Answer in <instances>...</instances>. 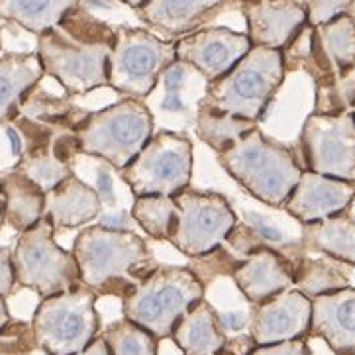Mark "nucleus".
Wrapping results in <instances>:
<instances>
[{
  "label": "nucleus",
  "instance_id": "f257e3e1",
  "mask_svg": "<svg viewBox=\"0 0 355 355\" xmlns=\"http://www.w3.org/2000/svg\"><path fill=\"white\" fill-rule=\"evenodd\" d=\"M116 28L96 18L80 2L55 28L37 35V58L47 77L58 80L67 96L108 87V59Z\"/></svg>",
  "mask_w": 355,
  "mask_h": 355
},
{
  "label": "nucleus",
  "instance_id": "f03ea898",
  "mask_svg": "<svg viewBox=\"0 0 355 355\" xmlns=\"http://www.w3.org/2000/svg\"><path fill=\"white\" fill-rule=\"evenodd\" d=\"M80 283L96 297L124 298L155 267L146 240L132 230L83 226L73 241Z\"/></svg>",
  "mask_w": 355,
  "mask_h": 355
},
{
  "label": "nucleus",
  "instance_id": "7ed1b4c3",
  "mask_svg": "<svg viewBox=\"0 0 355 355\" xmlns=\"http://www.w3.org/2000/svg\"><path fill=\"white\" fill-rule=\"evenodd\" d=\"M216 159L248 195L277 210L283 208L304 171L295 151L267 138L259 126L216 153Z\"/></svg>",
  "mask_w": 355,
  "mask_h": 355
},
{
  "label": "nucleus",
  "instance_id": "20e7f679",
  "mask_svg": "<svg viewBox=\"0 0 355 355\" xmlns=\"http://www.w3.org/2000/svg\"><path fill=\"white\" fill-rule=\"evenodd\" d=\"M285 77L281 49L252 47L226 75L208 83L198 104L259 124L281 91Z\"/></svg>",
  "mask_w": 355,
  "mask_h": 355
},
{
  "label": "nucleus",
  "instance_id": "39448f33",
  "mask_svg": "<svg viewBox=\"0 0 355 355\" xmlns=\"http://www.w3.org/2000/svg\"><path fill=\"white\" fill-rule=\"evenodd\" d=\"M202 298L205 285L191 267L157 263L122 298V314L157 340H167L175 324Z\"/></svg>",
  "mask_w": 355,
  "mask_h": 355
},
{
  "label": "nucleus",
  "instance_id": "423d86ee",
  "mask_svg": "<svg viewBox=\"0 0 355 355\" xmlns=\"http://www.w3.org/2000/svg\"><path fill=\"white\" fill-rule=\"evenodd\" d=\"M153 112L146 101L124 96L114 104L89 112L75 134L80 153L122 171L155 134Z\"/></svg>",
  "mask_w": 355,
  "mask_h": 355
},
{
  "label": "nucleus",
  "instance_id": "0eeeda50",
  "mask_svg": "<svg viewBox=\"0 0 355 355\" xmlns=\"http://www.w3.org/2000/svg\"><path fill=\"white\" fill-rule=\"evenodd\" d=\"M96 295L83 283L47 298L32 314L35 345L46 355H75L101 332Z\"/></svg>",
  "mask_w": 355,
  "mask_h": 355
},
{
  "label": "nucleus",
  "instance_id": "6e6552de",
  "mask_svg": "<svg viewBox=\"0 0 355 355\" xmlns=\"http://www.w3.org/2000/svg\"><path fill=\"white\" fill-rule=\"evenodd\" d=\"M195 148L181 132H155L138 155L118 173L132 196H177L191 187Z\"/></svg>",
  "mask_w": 355,
  "mask_h": 355
},
{
  "label": "nucleus",
  "instance_id": "1a4fd4ad",
  "mask_svg": "<svg viewBox=\"0 0 355 355\" xmlns=\"http://www.w3.org/2000/svg\"><path fill=\"white\" fill-rule=\"evenodd\" d=\"M12 265L16 285L40 298L69 291L80 283L75 255L55 241V228L47 216L18 236L12 250Z\"/></svg>",
  "mask_w": 355,
  "mask_h": 355
},
{
  "label": "nucleus",
  "instance_id": "9d476101",
  "mask_svg": "<svg viewBox=\"0 0 355 355\" xmlns=\"http://www.w3.org/2000/svg\"><path fill=\"white\" fill-rule=\"evenodd\" d=\"M175 59V40L157 37L144 28L118 26L108 59V87L122 96L146 101Z\"/></svg>",
  "mask_w": 355,
  "mask_h": 355
},
{
  "label": "nucleus",
  "instance_id": "9b49d317",
  "mask_svg": "<svg viewBox=\"0 0 355 355\" xmlns=\"http://www.w3.org/2000/svg\"><path fill=\"white\" fill-rule=\"evenodd\" d=\"M177 202V230L173 234V248L187 257H196L216 250L236 226L238 214L228 198L212 191L184 189L175 196Z\"/></svg>",
  "mask_w": 355,
  "mask_h": 355
},
{
  "label": "nucleus",
  "instance_id": "f8f14e48",
  "mask_svg": "<svg viewBox=\"0 0 355 355\" xmlns=\"http://www.w3.org/2000/svg\"><path fill=\"white\" fill-rule=\"evenodd\" d=\"M298 148L304 171L355 183V118L352 112L306 116Z\"/></svg>",
  "mask_w": 355,
  "mask_h": 355
},
{
  "label": "nucleus",
  "instance_id": "ddd939ff",
  "mask_svg": "<svg viewBox=\"0 0 355 355\" xmlns=\"http://www.w3.org/2000/svg\"><path fill=\"white\" fill-rule=\"evenodd\" d=\"M250 49L248 35L224 26L200 28L175 40L177 59L195 67L207 83L226 75Z\"/></svg>",
  "mask_w": 355,
  "mask_h": 355
},
{
  "label": "nucleus",
  "instance_id": "4468645a",
  "mask_svg": "<svg viewBox=\"0 0 355 355\" xmlns=\"http://www.w3.org/2000/svg\"><path fill=\"white\" fill-rule=\"evenodd\" d=\"M312 318V300L291 286L259 304H252L250 338L255 345L306 338Z\"/></svg>",
  "mask_w": 355,
  "mask_h": 355
},
{
  "label": "nucleus",
  "instance_id": "2eb2a0df",
  "mask_svg": "<svg viewBox=\"0 0 355 355\" xmlns=\"http://www.w3.org/2000/svg\"><path fill=\"white\" fill-rule=\"evenodd\" d=\"M252 47L285 49L309 24L306 4L300 0H255L241 2Z\"/></svg>",
  "mask_w": 355,
  "mask_h": 355
},
{
  "label": "nucleus",
  "instance_id": "dca6fc26",
  "mask_svg": "<svg viewBox=\"0 0 355 355\" xmlns=\"http://www.w3.org/2000/svg\"><path fill=\"white\" fill-rule=\"evenodd\" d=\"M355 198V183L314 171H302L283 212L298 224H310L345 212Z\"/></svg>",
  "mask_w": 355,
  "mask_h": 355
},
{
  "label": "nucleus",
  "instance_id": "f3484780",
  "mask_svg": "<svg viewBox=\"0 0 355 355\" xmlns=\"http://www.w3.org/2000/svg\"><path fill=\"white\" fill-rule=\"evenodd\" d=\"M295 263L273 248H259L232 271V281L250 304H259L293 286Z\"/></svg>",
  "mask_w": 355,
  "mask_h": 355
},
{
  "label": "nucleus",
  "instance_id": "a211bd4d",
  "mask_svg": "<svg viewBox=\"0 0 355 355\" xmlns=\"http://www.w3.org/2000/svg\"><path fill=\"white\" fill-rule=\"evenodd\" d=\"M310 300L309 336L324 340L334 354L355 352V286L349 285Z\"/></svg>",
  "mask_w": 355,
  "mask_h": 355
},
{
  "label": "nucleus",
  "instance_id": "6ab92c4d",
  "mask_svg": "<svg viewBox=\"0 0 355 355\" xmlns=\"http://www.w3.org/2000/svg\"><path fill=\"white\" fill-rule=\"evenodd\" d=\"M103 214V200L96 189L85 183L79 175H69L46 193V214L59 230H79Z\"/></svg>",
  "mask_w": 355,
  "mask_h": 355
},
{
  "label": "nucleus",
  "instance_id": "aec40b11",
  "mask_svg": "<svg viewBox=\"0 0 355 355\" xmlns=\"http://www.w3.org/2000/svg\"><path fill=\"white\" fill-rule=\"evenodd\" d=\"M228 0H146L136 14L149 28L159 30L173 40L195 32L226 6Z\"/></svg>",
  "mask_w": 355,
  "mask_h": 355
},
{
  "label": "nucleus",
  "instance_id": "412c9836",
  "mask_svg": "<svg viewBox=\"0 0 355 355\" xmlns=\"http://www.w3.org/2000/svg\"><path fill=\"white\" fill-rule=\"evenodd\" d=\"M169 338L183 355H220L228 344V332L222 328L218 310L207 298L198 300L175 324Z\"/></svg>",
  "mask_w": 355,
  "mask_h": 355
},
{
  "label": "nucleus",
  "instance_id": "4be33fe9",
  "mask_svg": "<svg viewBox=\"0 0 355 355\" xmlns=\"http://www.w3.org/2000/svg\"><path fill=\"white\" fill-rule=\"evenodd\" d=\"M46 77L35 51L0 55V124L20 114L24 96Z\"/></svg>",
  "mask_w": 355,
  "mask_h": 355
},
{
  "label": "nucleus",
  "instance_id": "5701e85b",
  "mask_svg": "<svg viewBox=\"0 0 355 355\" xmlns=\"http://www.w3.org/2000/svg\"><path fill=\"white\" fill-rule=\"evenodd\" d=\"M4 195V226L22 234L46 214V191L28 175L12 169L0 175Z\"/></svg>",
  "mask_w": 355,
  "mask_h": 355
},
{
  "label": "nucleus",
  "instance_id": "b1692460",
  "mask_svg": "<svg viewBox=\"0 0 355 355\" xmlns=\"http://www.w3.org/2000/svg\"><path fill=\"white\" fill-rule=\"evenodd\" d=\"M302 248L355 267V220L347 212L302 224Z\"/></svg>",
  "mask_w": 355,
  "mask_h": 355
},
{
  "label": "nucleus",
  "instance_id": "393cba45",
  "mask_svg": "<svg viewBox=\"0 0 355 355\" xmlns=\"http://www.w3.org/2000/svg\"><path fill=\"white\" fill-rule=\"evenodd\" d=\"M349 267H354V265L338 261V259L322 255V253L310 255L309 252H302L295 261L293 286L309 298L340 291V288L352 285Z\"/></svg>",
  "mask_w": 355,
  "mask_h": 355
},
{
  "label": "nucleus",
  "instance_id": "a878e982",
  "mask_svg": "<svg viewBox=\"0 0 355 355\" xmlns=\"http://www.w3.org/2000/svg\"><path fill=\"white\" fill-rule=\"evenodd\" d=\"M83 0H0V18L40 35L55 28Z\"/></svg>",
  "mask_w": 355,
  "mask_h": 355
},
{
  "label": "nucleus",
  "instance_id": "bb28decb",
  "mask_svg": "<svg viewBox=\"0 0 355 355\" xmlns=\"http://www.w3.org/2000/svg\"><path fill=\"white\" fill-rule=\"evenodd\" d=\"M87 110L71 101V96H55L35 85L32 91L24 96L20 106V116H26L34 122L55 130L75 132L80 122L87 118Z\"/></svg>",
  "mask_w": 355,
  "mask_h": 355
},
{
  "label": "nucleus",
  "instance_id": "cd10ccee",
  "mask_svg": "<svg viewBox=\"0 0 355 355\" xmlns=\"http://www.w3.org/2000/svg\"><path fill=\"white\" fill-rule=\"evenodd\" d=\"M193 122H195L196 138L202 144H207L214 153L228 149L243 134H248L250 130L259 126L257 122L228 114V112H220L214 108H208L205 104L196 106V114Z\"/></svg>",
  "mask_w": 355,
  "mask_h": 355
},
{
  "label": "nucleus",
  "instance_id": "c85d7f7f",
  "mask_svg": "<svg viewBox=\"0 0 355 355\" xmlns=\"http://www.w3.org/2000/svg\"><path fill=\"white\" fill-rule=\"evenodd\" d=\"M130 216L148 234V238L167 243L171 241L179 222L175 196L165 195L134 196Z\"/></svg>",
  "mask_w": 355,
  "mask_h": 355
},
{
  "label": "nucleus",
  "instance_id": "c756f323",
  "mask_svg": "<svg viewBox=\"0 0 355 355\" xmlns=\"http://www.w3.org/2000/svg\"><path fill=\"white\" fill-rule=\"evenodd\" d=\"M101 336L110 355H159V340L124 316L112 322Z\"/></svg>",
  "mask_w": 355,
  "mask_h": 355
},
{
  "label": "nucleus",
  "instance_id": "7c9ffc66",
  "mask_svg": "<svg viewBox=\"0 0 355 355\" xmlns=\"http://www.w3.org/2000/svg\"><path fill=\"white\" fill-rule=\"evenodd\" d=\"M14 169L22 171L28 175L34 183H37L44 191L53 189L63 179H67L69 175L75 173L73 165L63 163L53 155L51 148L42 149V151H34V153H22L18 157V163L14 165Z\"/></svg>",
  "mask_w": 355,
  "mask_h": 355
},
{
  "label": "nucleus",
  "instance_id": "2f4dec72",
  "mask_svg": "<svg viewBox=\"0 0 355 355\" xmlns=\"http://www.w3.org/2000/svg\"><path fill=\"white\" fill-rule=\"evenodd\" d=\"M200 73L189 63L175 59L167 69L161 73L157 87L163 89L159 108L167 114H183L189 108V101H184V91L191 80H195Z\"/></svg>",
  "mask_w": 355,
  "mask_h": 355
},
{
  "label": "nucleus",
  "instance_id": "473e14b6",
  "mask_svg": "<svg viewBox=\"0 0 355 355\" xmlns=\"http://www.w3.org/2000/svg\"><path fill=\"white\" fill-rule=\"evenodd\" d=\"M37 349L32 324L12 320L0 330V355H32Z\"/></svg>",
  "mask_w": 355,
  "mask_h": 355
},
{
  "label": "nucleus",
  "instance_id": "72a5a7b5",
  "mask_svg": "<svg viewBox=\"0 0 355 355\" xmlns=\"http://www.w3.org/2000/svg\"><path fill=\"white\" fill-rule=\"evenodd\" d=\"M355 0H306V10H309V24L318 26V24L328 22L340 14H345L354 6Z\"/></svg>",
  "mask_w": 355,
  "mask_h": 355
},
{
  "label": "nucleus",
  "instance_id": "f704fd0d",
  "mask_svg": "<svg viewBox=\"0 0 355 355\" xmlns=\"http://www.w3.org/2000/svg\"><path fill=\"white\" fill-rule=\"evenodd\" d=\"M248 355H310V349L306 340L298 338V340H286L277 344L253 345Z\"/></svg>",
  "mask_w": 355,
  "mask_h": 355
},
{
  "label": "nucleus",
  "instance_id": "c9c22d12",
  "mask_svg": "<svg viewBox=\"0 0 355 355\" xmlns=\"http://www.w3.org/2000/svg\"><path fill=\"white\" fill-rule=\"evenodd\" d=\"M16 275L12 265V250L0 245V297L8 298L16 291Z\"/></svg>",
  "mask_w": 355,
  "mask_h": 355
},
{
  "label": "nucleus",
  "instance_id": "e433bc0d",
  "mask_svg": "<svg viewBox=\"0 0 355 355\" xmlns=\"http://www.w3.org/2000/svg\"><path fill=\"white\" fill-rule=\"evenodd\" d=\"M218 316H220V322H222V328L226 330V332H234V330H241L245 324H250V316H243V314H234V312H228V314H224V312H218Z\"/></svg>",
  "mask_w": 355,
  "mask_h": 355
},
{
  "label": "nucleus",
  "instance_id": "4c0bfd02",
  "mask_svg": "<svg viewBox=\"0 0 355 355\" xmlns=\"http://www.w3.org/2000/svg\"><path fill=\"white\" fill-rule=\"evenodd\" d=\"M75 355H110V352H108V345H106V342L103 340V336L98 334L91 344L87 345L85 349L77 352Z\"/></svg>",
  "mask_w": 355,
  "mask_h": 355
},
{
  "label": "nucleus",
  "instance_id": "58836bf2",
  "mask_svg": "<svg viewBox=\"0 0 355 355\" xmlns=\"http://www.w3.org/2000/svg\"><path fill=\"white\" fill-rule=\"evenodd\" d=\"M10 310H8V304H6V298L0 297V330L10 322Z\"/></svg>",
  "mask_w": 355,
  "mask_h": 355
},
{
  "label": "nucleus",
  "instance_id": "ea45409f",
  "mask_svg": "<svg viewBox=\"0 0 355 355\" xmlns=\"http://www.w3.org/2000/svg\"><path fill=\"white\" fill-rule=\"evenodd\" d=\"M118 2H122V4H126V6H130V8H134V10H136V8H139L146 0H118Z\"/></svg>",
  "mask_w": 355,
  "mask_h": 355
},
{
  "label": "nucleus",
  "instance_id": "a19ab883",
  "mask_svg": "<svg viewBox=\"0 0 355 355\" xmlns=\"http://www.w3.org/2000/svg\"><path fill=\"white\" fill-rule=\"evenodd\" d=\"M4 226V195H2V187H0V230Z\"/></svg>",
  "mask_w": 355,
  "mask_h": 355
},
{
  "label": "nucleus",
  "instance_id": "79ce46f5",
  "mask_svg": "<svg viewBox=\"0 0 355 355\" xmlns=\"http://www.w3.org/2000/svg\"><path fill=\"white\" fill-rule=\"evenodd\" d=\"M345 212H347V214H349V216H352L355 220V198H354V200H352V205H349V208H347Z\"/></svg>",
  "mask_w": 355,
  "mask_h": 355
},
{
  "label": "nucleus",
  "instance_id": "37998d69",
  "mask_svg": "<svg viewBox=\"0 0 355 355\" xmlns=\"http://www.w3.org/2000/svg\"><path fill=\"white\" fill-rule=\"evenodd\" d=\"M241 2H255V0H236V4H241Z\"/></svg>",
  "mask_w": 355,
  "mask_h": 355
},
{
  "label": "nucleus",
  "instance_id": "c03bdc74",
  "mask_svg": "<svg viewBox=\"0 0 355 355\" xmlns=\"http://www.w3.org/2000/svg\"><path fill=\"white\" fill-rule=\"evenodd\" d=\"M336 355H355V352H344V354H336Z\"/></svg>",
  "mask_w": 355,
  "mask_h": 355
},
{
  "label": "nucleus",
  "instance_id": "a18cd8bd",
  "mask_svg": "<svg viewBox=\"0 0 355 355\" xmlns=\"http://www.w3.org/2000/svg\"><path fill=\"white\" fill-rule=\"evenodd\" d=\"M349 112H352V114H354V118H355V103H354V106H352V110H349Z\"/></svg>",
  "mask_w": 355,
  "mask_h": 355
},
{
  "label": "nucleus",
  "instance_id": "49530a36",
  "mask_svg": "<svg viewBox=\"0 0 355 355\" xmlns=\"http://www.w3.org/2000/svg\"><path fill=\"white\" fill-rule=\"evenodd\" d=\"M0 47H2V44H0Z\"/></svg>",
  "mask_w": 355,
  "mask_h": 355
}]
</instances>
